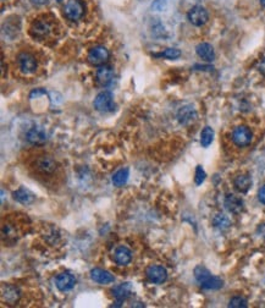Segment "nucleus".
Here are the masks:
<instances>
[{
	"mask_svg": "<svg viewBox=\"0 0 265 308\" xmlns=\"http://www.w3.org/2000/svg\"><path fill=\"white\" fill-rule=\"evenodd\" d=\"M194 278L198 281L199 285L203 289H207V290H219L224 285V281L220 278L211 275L210 271L202 266L196 267Z\"/></svg>",
	"mask_w": 265,
	"mask_h": 308,
	"instance_id": "f257e3e1",
	"label": "nucleus"
},
{
	"mask_svg": "<svg viewBox=\"0 0 265 308\" xmlns=\"http://www.w3.org/2000/svg\"><path fill=\"white\" fill-rule=\"evenodd\" d=\"M95 108L100 113L114 112L115 103L113 93L109 92V91L100 92L95 99Z\"/></svg>",
	"mask_w": 265,
	"mask_h": 308,
	"instance_id": "f03ea898",
	"label": "nucleus"
},
{
	"mask_svg": "<svg viewBox=\"0 0 265 308\" xmlns=\"http://www.w3.org/2000/svg\"><path fill=\"white\" fill-rule=\"evenodd\" d=\"M110 58V53L109 50L107 49L103 45H97V47L92 48L88 53V61L92 65H95V66H102V65H105V62L109 60Z\"/></svg>",
	"mask_w": 265,
	"mask_h": 308,
	"instance_id": "7ed1b4c3",
	"label": "nucleus"
},
{
	"mask_svg": "<svg viewBox=\"0 0 265 308\" xmlns=\"http://www.w3.org/2000/svg\"><path fill=\"white\" fill-rule=\"evenodd\" d=\"M187 18H189V22L193 26H197V27H201V26L206 25L209 20V14L207 11L206 8L201 5H196L189 11L187 14Z\"/></svg>",
	"mask_w": 265,
	"mask_h": 308,
	"instance_id": "20e7f679",
	"label": "nucleus"
},
{
	"mask_svg": "<svg viewBox=\"0 0 265 308\" xmlns=\"http://www.w3.org/2000/svg\"><path fill=\"white\" fill-rule=\"evenodd\" d=\"M64 14L69 20L78 21L84 14V5L79 0H69L64 8Z\"/></svg>",
	"mask_w": 265,
	"mask_h": 308,
	"instance_id": "39448f33",
	"label": "nucleus"
},
{
	"mask_svg": "<svg viewBox=\"0 0 265 308\" xmlns=\"http://www.w3.org/2000/svg\"><path fill=\"white\" fill-rule=\"evenodd\" d=\"M253 134L247 126H237L232 132V141L236 146L246 147L252 142Z\"/></svg>",
	"mask_w": 265,
	"mask_h": 308,
	"instance_id": "423d86ee",
	"label": "nucleus"
},
{
	"mask_svg": "<svg viewBox=\"0 0 265 308\" xmlns=\"http://www.w3.org/2000/svg\"><path fill=\"white\" fill-rule=\"evenodd\" d=\"M19 67L26 75L33 74L37 70V60L30 53H21L18 58Z\"/></svg>",
	"mask_w": 265,
	"mask_h": 308,
	"instance_id": "0eeeda50",
	"label": "nucleus"
},
{
	"mask_svg": "<svg viewBox=\"0 0 265 308\" xmlns=\"http://www.w3.org/2000/svg\"><path fill=\"white\" fill-rule=\"evenodd\" d=\"M75 285H76V278L70 273H61L55 279V286L61 292L71 290L75 288Z\"/></svg>",
	"mask_w": 265,
	"mask_h": 308,
	"instance_id": "6e6552de",
	"label": "nucleus"
},
{
	"mask_svg": "<svg viewBox=\"0 0 265 308\" xmlns=\"http://www.w3.org/2000/svg\"><path fill=\"white\" fill-rule=\"evenodd\" d=\"M149 280L154 284H163L168 279V271L161 266H151L146 271Z\"/></svg>",
	"mask_w": 265,
	"mask_h": 308,
	"instance_id": "1a4fd4ad",
	"label": "nucleus"
},
{
	"mask_svg": "<svg viewBox=\"0 0 265 308\" xmlns=\"http://www.w3.org/2000/svg\"><path fill=\"white\" fill-rule=\"evenodd\" d=\"M224 204H225V208L232 214H240L245 209V202H243V199L232 193L227 194L225 197Z\"/></svg>",
	"mask_w": 265,
	"mask_h": 308,
	"instance_id": "9d476101",
	"label": "nucleus"
},
{
	"mask_svg": "<svg viewBox=\"0 0 265 308\" xmlns=\"http://www.w3.org/2000/svg\"><path fill=\"white\" fill-rule=\"evenodd\" d=\"M197 119V112L192 105H185L180 108L177 113V120L181 125H189Z\"/></svg>",
	"mask_w": 265,
	"mask_h": 308,
	"instance_id": "9b49d317",
	"label": "nucleus"
},
{
	"mask_svg": "<svg viewBox=\"0 0 265 308\" xmlns=\"http://www.w3.org/2000/svg\"><path fill=\"white\" fill-rule=\"evenodd\" d=\"M21 292L15 285H3L1 286V298L4 302L14 305L20 298Z\"/></svg>",
	"mask_w": 265,
	"mask_h": 308,
	"instance_id": "f8f14e48",
	"label": "nucleus"
},
{
	"mask_svg": "<svg viewBox=\"0 0 265 308\" xmlns=\"http://www.w3.org/2000/svg\"><path fill=\"white\" fill-rule=\"evenodd\" d=\"M91 279L95 283L100 284V285H107V284H112L114 281V276L110 274L108 270L100 268H95L91 270Z\"/></svg>",
	"mask_w": 265,
	"mask_h": 308,
	"instance_id": "ddd939ff",
	"label": "nucleus"
},
{
	"mask_svg": "<svg viewBox=\"0 0 265 308\" xmlns=\"http://www.w3.org/2000/svg\"><path fill=\"white\" fill-rule=\"evenodd\" d=\"M26 138H27V141L32 144H43L48 139V135L42 127L35 126L27 132Z\"/></svg>",
	"mask_w": 265,
	"mask_h": 308,
	"instance_id": "4468645a",
	"label": "nucleus"
},
{
	"mask_svg": "<svg viewBox=\"0 0 265 308\" xmlns=\"http://www.w3.org/2000/svg\"><path fill=\"white\" fill-rule=\"evenodd\" d=\"M36 165H37V169L43 174H52L57 169V162L54 158L49 157V155H43V157L38 158Z\"/></svg>",
	"mask_w": 265,
	"mask_h": 308,
	"instance_id": "2eb2a0df",
	"label": "nucleus"
},
{
	"mask_svg": "<svg viewBox=\"0 0 265 308\" xmlns=\"http://www.w3.org/2000/svg\"><path fill=\"white\" fill-rule=\"evenodd\" d=\"M95 77H97V81L99 85L108 86L114 78V70H113V67L108 66V65H102L97 70Z\"/></svg>",
	"mask_w": 265,
	"mask_h": 308,
	"instance_id": "dca6fc26",
	"label": "nucleus"
},
{
	"mask_svg": "<svg viewBox=\"0 0 265 308\" xmlns=\"http://www.w3.org/2000/svg\"><path fill=\"white\" fill-rule=\"evenodd\" d=\"M114 259L119 266H127L132 261L131 250L125 246L117 247L114 253Z\"/></svg>",
	"mask_w": 265,
	"mask_h": 308,
	"instance_id": "f3484780",
	"label": "nucleus"
},
{
	"mask_svg": "<svg viewBox=\"0 0 265 308\" xmlns=\"http://www.w3.org/2000/svg\"><path fill=\"white\" fill-rule=\"evenodd\" d=\"M196 52L198 54L199 58H202L206 61H213L215 59V52H214V48L211 47L209 43H201V44L197 45Z\"/></svg>",
	"mask_w": 265,
	"mask_h": 308,
	"instance_id": "a211bd4d",
	"label": "nucleus"
},
{
	"mask_svg": "<svg viewBox=\"0 0 265 308\" xmlns=\"http://www.w3.org/2000/svg\"><path fill=\"white\" fill-rule=\"evenodd\" d=\"M132 293V288L129 283L121 284V285H117L113 289V295L116 298L119 302H122V301L127 300V298L131 296Z\"/></svg>",
	"mask_w": 265,
	"mask_h": 308,
	"instance_id": "6ab92c4d",
	"label": "nucleus"
},
{
	"mask_svg": "<svg viewBox=\"0 0 265 308\" xmlns=\"http://www.w3.org/2000/svg\"><path fill=\"white\" fill-rule=\"evenodd\" d=\"M14 198L21 204H31L35 201V194L30 191V190L25 189V187H20L18 191L14 192Z\"/></svg>",
	"mask_w": 265,
	"mask_h": 308,
	"instance_id": "aec40b11",
	"label": "nucleus"
},
{
	"mask_svg": "<svg viewBox=\"0 0 265 308\" xmlns=\"http://www.w3.org/2000/svg\"><path fill=\"white\" fill-rule=\"evenodd\" d=\"M233 184H235L236 190L241 193H246V192L249 191L250 186H252V179L248 175H238L233 180Z\"/></svg>",
	"mask_w": 265,
	"mask_h": 308,
	"instance_id": "412c9836",
	"label": "nucleus"
},
{
	"mask_svg": "<svg viewBox=\"0 0 265 308\" xmlns=\"http://www.w3.org/2000/svg\"><path fill=\"white\" fill-rule=\"evenodd\" d=\"M49 25L44 22V21H37V22L33 23L32 28H31V35L37 38H44L45 36L49 35Z\"/></svg>",
	"mask_w": 265,
	"mask_h": 308,
	"instance_id": "4be33fe9",
	"label": "nucleus"
},
{
	"mask_svg": "<svg viewBox=\"0 0 265 308\" xmlns=\"http://www.w3.org/2000/svg\"><path fill=\"white\" fill-rule=\"evenodd\" d=\"M129 176H130V172L127 168H125V169H120L119 172L115 173L114 176H113V184L117 187L124 186V185L127 182V180H129Z\"/></svg>",
	"mask_w": 265,
	"mask_h": 308,
	"instance_id": "5701e85b",
	"label": "nucleus"
},
{
	"mask_svg": "<svg viewBox=\"0 0 265 308\" xmlns=\"http://www.w3.org/2000/svg\"><path fill=\"white\" fill-rule=\"evenodd\" d=\"M213 225L215 226V228H218L219 230H226V229H228L231 226V221L225 214L219 213L214 216Z\"/></svg>",
	"mask_w": 265,
	"mask_h": 308,
	"instance_id": "b1692460",
	"label": "nucleus"
},
{
	"mask_svg": "<svg viewBox=\"0 0 265 308\" xmlns=\"http://www.w3.org/2000/svg\"><path fill=\"white\" fill-rule=\"evenodd\" d=\"M214 141V130L210 126H206L201 134V144L203 147H209Z\"/></svg>",
	"mask_w": 265,
	"mask_h": 308,
	"instance_id": "393cba45",
	"label": "nucleus"
},
{
	"mask_svg": "<svg viewBox=\"0 0 265 308\" xmlns=\"http://www.w3.org/2000/svg\"><path fill=\"white\" fill-rule=\"evenodd\" d=\"M154 57H163L168 58V59H177V58L181 57V52L176 48H168L166 50H164L160 54H154Z\"/></svg>",
	"mask_w": 265,
	"mask_h": 308,
	"instance_id": "a878e982",
	"label": "nucleus"
},
{
	"mask_svg": "<svg viewBox=\"0 0 265 308\" xmlns=\"http://www.w3.org/2000/svg\"><path fill=\"white\" fill-rule=\"evenodd\" d=\"M228 307H233V308H246L247 307V300L243 297H240V296H236V297H232L228 302Z\"/></svg>",
	"mask_w": 265,
	"mask_h": 308,
	"instance_id": "bb28decb",
	"label": "nucleus"
},
{
	"mask_svg": "<svg viewBox=\"0 0 265 308\" xmlns=\"http://www.w3.org/2000/svg\"><path fill=\"white\" fill-rule=\"evenodd\" d=\"M206 172L203 170V168L201 167V165H198L196 169V176H194V182H196V185H202L204 182V180H206Z\"/></svg>",
	"mask_w": 265,
	"mask_h": 308,
	"instance_id": "cd10ccee",
	"label": "nucleus"
},
{
	"mask_svg": "<svg viewBox=\"0 0 265 308\" xmlns=\"http://www.w3.org/2000/svg\"><path fill=\"white\" fill-rule=\"evenodd\" d=\"M166 6H168V0H154L151 4V9L158 11L165 10Z\"/></svg>",
	"mask_w": 265,
	"mask_h": 308,
	"instance_id": "c85d7f7f",
	"label": "nucleus"
},
{
	"mask_svg": "<svg viewBox=\"0 0 265 308\" xmlns=\"http://www.w3.org/2000/svg\"><path fill=\"white\" fill-rule=\"evenodd\" d=\"M258 198H259L260 203H263L265 206V185L260 187L259 192H258Z\"/></svg>",
	"mask_w": 265,
	"mask_h": 308,
	"instance_id": "c756f323",
	"label": "nucleus"
},
{
	"mask_svg": "<svg viewBox=\"0 0 265 308\" xmlns=\"http://www.w3.org/2000/svg\"><path fill=\"white\" fill-rule=\"evenodd\" d=\"M258 70H259L260 74H263L265 76V58H263L259 61V64H258Z\"/></svg>",
	"mask_w": 265,
	"mask_h": 308,
	"instance_id": "7c9ffc66",
	"label": "nucleus"
},
{
	"mask_svg": "<svg viewBox=\"0 0 265 308\" xmlns=\"http://www.w3.org/2000/svg\"><path fill=\"white\" fill-rule=\"evenodd\" d=\"M39 95H47V93H45L44 90H37V91H33V92L31 93L30 97L33 98V97H35V96H36V97H38V96H39Z\"/></svg>",
	"mask_w": 265,
	"mask_h": 308,
	"instance_id": "2f4dec72",
	"label": "nucleus"
},
{
	"mask_svg": "<svg viewBox=\"0 0 265 308\" xmlns=\"http://www.w3.org/2000/svg\"><path fill=\"white\" fill-rule=\"evenodd\" d=\"M32 1L35 4H38V5H44V4H47L49 0H32Z\"/></svg>",
	"mask_w": 265,
	"mask_h": 308,
	"instance_id": "473e14b6",
	"label": "nucleus"
},
{
	"mask_svg": "<svg viewBox=\"0 0 265 308\" xmlns=\"http://www.w3.org/2000/svg\"><path fill=\"white\" fill-rule=\"evenodd\" d=\"M260 4H262L263 8H265V0H260Z\"/></svg>",
	"mask_w": 265,
	"mask_h": 308,
	"instance_id": "72a5a7b5",
	"label": "nucleus"
},
{
	"mask_svg": "<svg viewBox=\"0 0 265 308\" xmlns=\"http://www.w3.org/2000/svg\"><path fill=\"white\" fill-rule=\"evenodd\" d=\"M57 3H61L62 0H57Z\"/></svg>",
	"mask_w": 265,
	"mask_h": 308,
	"instance_id": "f704fd0d",
	"label": "nucleus"
}]
</instances>
